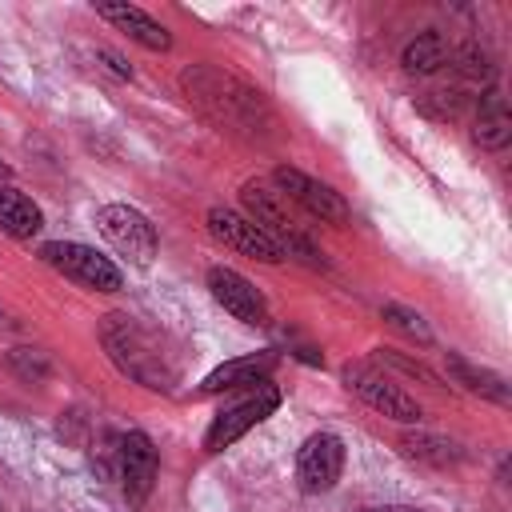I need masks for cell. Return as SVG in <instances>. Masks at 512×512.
Listing matches in <instances>:
<instances>
[{"instance_id":"obj_1","label":"cell","mask_w":512,"mask_h":512,"mask_svg":"<svg viewBox=\"0 0 512 512\" xmlns=\"http://www.w3.org/2000/svg\"><path fill=\"white\" fill-rule=\"evenodd\" d=\"M188 100L224 132H236V136H256L264 124H268V104L256 88H248L244 80L212 68V64H196L180 76Z\"/></svg>"},{"instance_id":"obj_2","label":"cell","mask_w":512,"mask_h":512,"mask_svg":"<svg viewBox=\"0 0 512 512\" xmlns=\"http://www.w3.org/2000/svg\"><path fill=\"white\" fill-rule=\"evenodd\" d=\"M100 344H104L108 360L128 380H136L140 388H152V392H172V384H176V360L164 352L160 336L152 328H144L136 316L108 312L100 320Z\"/></svg>"},{"instance_id":"obj_3","label":"cell","mask_w":512,"mask_h":512,"mask_svg":"<svg viewBox=\"0 0 512 512\" xmlns=\"http://www.w3.org/2000/svg\"><path fill=\"white\" fill-rule=\"evenodd\" d=\"M240 200H244V208H248V220H256L272 240L284 244L288 260L296 256V260H304V264H312V268L324 264V252L308 240L304 224H300L296 212H292V200H288L276 184H268V180H244V184H240Z\"/></svg>"},{"instance_id":"obj_4","label":"cell","mask_w":512,"mask_h":512,"mask_svg":"<svg viewBox=\"0 0 512 512\" xmlns=\"http://www.w3.org/2000/svg\"><path fill=\"white\" fill-rule=\"evenodd\" d=\"M40 260L48 268H56L60 276H68L72 284L88 288V292H120L124 288V272L104 252H96L92 244H80V240H48V244H40Z\"/></svg>"},{"instance_id":"obj_5","label":"cell","mask_w":512,"mask_h":512,"mask_svg":"<svg viewBox=\"0 0 512 512\" xmlns=\"http://www.w3.org/2000/svg\"><path fill=\"white\" fill-rule=\"evenodd\" d=\"M96 228L136 268H148L156 260V252H160L156 224L140 208H132V204H104V208H96Z\"/></svg>"},{"instance_id":"obj_6","label":"cell","mask_w":512,"mask_h":512,"mask_svg":"<svg viewBox=\"0 0 512 512\" xmlns=\"http://www.w3.org/2000/svg\"><path fill=\"white\" fill-rule=\"evenodd\" d=\"M276 408H280V388L268 384V380H260L244 400H236V404H228V408H220L212 416V424L204 432V452H224L244 432H252L256 424H264Z\"/></svg>"},{"instance_id":"obj_7","label":"cell","mask_w":512,"mask_h":512,"mask_svg":"<svg viewBox=\"0 0 512 512\" xmlns=\"http://www.w3.org/2000/svg\"><path fill=\"white\" fill-rule=\"evenodd\" d=\"M204 220H208L212 240H220L224 248H232V252H240V256H248V260H260V264H284V260H288L284 244L272 240L256 220H248V216L236 212V208L216 204V208H208Z\"/></svg>"},{"instance_id":"obj_8","label":"cell","mask_w":512,"mask_h":512,"mask_svg":"<svg viewBox=\"0 0 512 512\" xmlns=\"http://www.w3.org/2000/svg\"><path fill=\"white\" fill-rule=\"evenodd\" d=\"M272 184H276L292 204H300L308 216H316V220H324V224H348V220H352L348 200H344L332 184H324V180H316V176H308V172H300V168H292V164H280V168L272 172Z\"/></svg>"},{"instance_id":"obj_9","label":"cell","mask_w":512,"mask_h":512,"mask_svg":"<svg viewBox=\"0 0 512 512\" xmlns=\"http://www.w3.org/2000/svg\"><path fill=\"white\" fill-rule=\"evenodd\" d=\"M344 384L368 404V408H376L380 416H388V420H400V424H416L420 416H424V408L416 404V396H408L396 380H388V376H380L376 368H368V364H348L344 368Z\"/></svg>"},{"instance_id":"obj_10","label":"cell","mask_w":512,"mask_h":512,"mask_svg":"<svg viewBox=\"0 0 512 512\" xmlns=\"http://www.w3.org/2000/svg\"><path fill=\"white\" fill-rule=\"evenodd\" d=\"M112 456H116V476H120L128 508H144V500L152 496L156 472H160V456H156L152 440L144 432H124V436H116Z\"/></svg>"},{"instance_id":"obj_11","label":"cell","mask_w":512,"mask_h":512,"mask_svg":"<svg viewBox=\"0 0 512 512\" xmlns=\"http://www.w3.org/2000/svg\"><path fill=\"white\" fill-rule=\"evenodd\" d=\"M344 476V440L336 432H312L296 452V484L308 496L332 492Z\"/></svg>"},{"instance_id":"obj_12","label":"cell","mask_w":512,"mask_h":512,"mask_svg":"<svg viewBox=\"0 0 512 512\" xmlns=\"http://www.w3.org/2000/svg\"><path fill=\"white\" fill-rule=\"evenodd\" d=\"M204 280H208L212 300H216L228 316H236V320L248 324V328H264V324H268V300H264V292H260L248 276H240L236 268L212 264Z\"/></svg>"},{"instance_id":"obj_13","label":"cell","mask_w":512,"mask_h":512,"mask_svg":"<svg viewBox=\"0 0 512 512\" xmlns=\"http://www.w3.org/2000/svg\"><path fill=\"white\" fill-rule=\"evenodd\" d=\"M276 360H280L276 352H248V356L224 360V364H216L200 380L196 396H216V392H232V388H256L260 380H268V372L276 368Z\"/></svg>"},{"instance_id":"obj_14","label":"cell","mask_w":512,"mask_h":512,"mask_svg":"<svg viewBox=\"0 0 512 512\" xmlns=\"http://www.w3.org/2000/svg\"><path fill=\"white\" fill-rule=\"evenodd\" d=\"M96 16L108 20V24H116L120 32H128V36H132L140 48H148V52H168V48H172V32H168L160 20H152L144 8H136V4L100 0V4H96Z\"/></svg>"},{"instance_id":"obj_15","label":"cell","mask_w":512,"mask_h":512,"mask_svg":"<svg viewBox=\"0 0 512 512\" xmlns=\"http://www.w3.org/2000/svg\"><path fill=\"white\" fill-rule=\"evenodd\" d=\"M472 140L488 152H500L512 140V116L508 104L500 96V88H484L476 100V116H472Z\"/></svg>"},{"instance_id":"obj_16","label":"cell","mask_w":512,"mask_h":512,"mask_svg":"<svg viewBox=\"0 0 512 512\" xmlns=\"http://www.w3.org/2000/svg\"><path fill=\"white\" fill-rule=\"evenodd\" d=\"M444 360H448V372H452V380H456L460 388H468V392H476V396H484V400H492V404H500V408H508V404H512L508 380H504L500 372L480 368V364L464 360L460 352H448Z\"/></svg>"},{"instance_id":"obj_17","label":"cell","mask_w":512,"mask_h":512,"mask_svg":"<svg viewBox=\"0 0 512 512\" xmlns=\"http://www.w3.org/2000/svg\"><path fill=\"white\" fill-rule=\"evenodd\" d=\"M0 228L12 236V240H32L40 228H44V212L32 196H24L20 188L12 184H0Z\"/></svg>"},{"instance_id":"obj_18","label":"cell","mask_w":512,"mask_h":512,"mask_svg":"<svg viewBox=\"0 0 512 512\" xmlns=\"http://www.w3.org/2000/svg\"><path fill=\"white\" fill-rule=\"evenodd\" d=\"M448 60H452V44L440 32H420L400 52V64H404L408 76H432V72L448 68Z\"/></svg>"},{"instance_id":"obj_19","label":"cell","mask_w":512,"mask_h":512,"mask_svg":"<svg viewBox=\"0 0 512 512\" xmlns=\"http://www.w3.org/2000/svg\"><path fill=\"white\" fill-rule=\"evenodd\" d=\"M400 452H404L408 460L436 464V468H452V464L464 460L460 444H452V440H444V436H432V432H408V436H400Z\"/></svg>"},{"instance_id":"obj_20","label":"cell","mask_w":512,"mask_h":512,"mask_svg":"<svg viewBox=\"0 0 512 512\" xmlns=\"http://www.w3.org/2000/svg\"><path fill=\"white\" fill-rule=\"evenodd\" d=\"M448 64L456 68V76H460L468 88H480V92H484V88L492 84V76H496V68H492V56H488L480 44H464V48H456Z\"/></svg>"},{"instance_id":"obj_21","label":"cell","mask_w":512,"mask_h":512,"mask_svg":"<svg viewBox=\"0 0 512 512\" xmlns=\"http://www.w3.org/2000/svg\"><path fill=\"white\" fill-rule=\"evenodd\" d=\"M468 92L464 88H436L428 96H420V112L432 116V120H456L464 108H468Z\"/></svg>"},{"instance_id":"obj_22","label":"cell","mask_w":512,"mask_h":512,"mask_svg":"<svg viewBox=\"0 0 512 512\" xmlns=\"http://www.w3.org/2000/svg\"><path fill=\"white\" fill-rule=\"evenodd\" d=\"M380 316L396 328V332H404V336H412L416 344H432V328H428V320L416 312V308H404V304H384L380 308Z\"/></svg>"},{"instance_id":"obj_23","label":"cell","mask_w":512,"mask_h":512,"mask_svg":"<svg viewBox=\"0 0 512 512\" xmlns=\"http://www.w3.org/2000/svg\"><path fill=\"white\" fill-rule=\"evenodd\" d=\"M8 368H12L24 384H40V380L52 372L48 356H44V352H36V348H12V352H8Z\"/></svg>"},{"instance_id":"obj_24","label":"cell","mask_w":512,"mask_h":512,"mask_svg":"<svg viewBox=\"0 0 512 512\" xmlns=\"http://www.w3.org/2000/svg\"><path fill=\"white\" fill-rule=\"evenodd\" d=\"M376 356H380L384 364H396V368H400V372H408V376H420V380H428L432 388H444V384H440V376H436L432 368H424L420 360H408V356H400L396 348H380Z\"/></svg>"},{"instance_id":"obj_25","label":"cell","mask_w":512,"mask_h":512,"mask_svg":"<svg viewBox=\"0 0 512 512\" xmlns=\"http://www.w3.org/2000/svg\"><path fill=\"white\" fill-rule=\"evenodd\" d=\"M360 512H424L416 504H380V508H360Z\"/></svg>"},{"instance_id":"obj_26","label":"cell","mask_w":512,"mask_h":512,"mask_svg":"<svg viewBox=\"0 0 512 512\" xmlns=\"http://www.w3.org/2000/svg\"><path fill=\"white\" fill-rule=\"evenodd\" d=\"M8 176H12V164H4V160H0V180H8Z\"/></svg>"}]
</instances>
